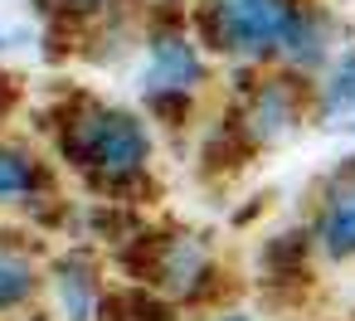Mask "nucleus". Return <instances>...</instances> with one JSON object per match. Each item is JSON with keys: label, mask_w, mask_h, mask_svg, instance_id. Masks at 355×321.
<instances>
[{"label": "nucleus", "mask_w": 355, "mask_h": 321, "mask_svg": "<svg viewBox=\"0 0 355 321\" xmlns=\"http://www.w3.org/2000/svg\"><path fill=\"white\" fill-rule=\"evenodd\" d=\"M0 107H6V78H0Z\"/></svg>", "instance_id": "nucleus-14"}, {"label": "nucleus", "mask_w": 355, "mask_h": 321, "mask_svg": "<svg viewBox=\"0 0 355 321\" xmlns=\"http://www.w3.org/2000/svg\"><path fill=\"white\" fill-rule=\"evenodd\" d=\"M229 122L248 151H272V146L292 141L311 122V78H302L282 64L258 69L253 83H239V107Z\"/></svg>", "instance_id": "nucleus-4"}, {"label": "nucleus", "mask_w": 355, "mask_h": 321, "mask_svg": "<svg viewBox=\"0 0 355 321\" xmlns=\"http://www.w3.org/2000/svg\"><path fill=\"white\" fill-rule=\"evenodd\" d=\"M302 0H200L190 20L205 49L234 69H272L292 35Z\"/></svg>", "instance_id": "nucleus-3"}, {"label": "nucleus", "mask_w": 355, "mask_h": 321, "mask_svg": "<svg viewBox=\"0 0 355 321\" xmlns=\"http://www.w3.org/2000/svg\"><path fill=\"white\" fill-rule=\"evenodd\" d=\"M336 49H340V44H336V20H331L321 6L302 0V10H297V20H292V35H287L277 64L292 69V73H302V78H316V73L331 64Z\"/></svg>", "instance_id": "nucleus-8"}, {"label": "nucleus", "mask_w": 355, "mask_h": 321, "mask_svg": "<svg viewBox=\"0 0 355 321\" xmlns=\"http://www.w3.org/2000/svg\"><path fill=\"white\" fill-rule=\"evenodd\" d=\"M44 185V166L20 151V146H0V200H25V195H40Z\"/></svg>", "instance_id": "nucleus-11"}, {"label": "nucleus", "mask_w": 355, "mask_h": 321, "mask_svg": "<svg viewBox=\"0 0 355 321\" xmlns=\"http://www.w3.org/2000/svg\"><path fill=\"white\" fill-rule=\"evenodd\" d=\"M0 49H6V35H0Z\"/></svg>", "instance_id": "nucleus-15"}, {"label": "nucleus", "mask_w": 355, "mask_h": 321, "mask_svg": "<svg viewBox=\"0 0 355 321\" xmlns=\"http://www.w3.org/2000/svg\"><path fill=\"white\" fill-rule=\"evenodd\" d=\"M205 321H258L248 306H224V311H214V316H205Z\"/></svg>", "instance_id": "nucleus-13"}, {"label": "nucleus", "mask_w": 355, "mask_h": 321, "mask_svg": "<svg viewBox=\"0 0 355 321\" xmlns=\"http://www.w3.org/2000/svg\"><path fill=\"white\" fill-rule=\"evenodd\" d=\"M35 292H40V263L30 258V248L0 238V316L35 302Z\"/></svg>", "instance_id": "nucleus-10"}, {"label": "nucleus", "mask_w": 355, "mask_h": 321, "mask_svg": "<svg viewBox=\"0 0 355 321\" xmlns=\"http://www.w3.org/2000/svg\"><path fill=\"white\" fill-rule=\"evenodd\" d=\"M141 248H146V268H141L146 287H156L175 306H205L224 292L219 253H214L209 234H195V229L146 234Z\"/></svg>", "instance_id": "nucleus-5"}, {"label": "nucleus", "mask_w": 355, "mask_h": 321, "mask_svg": "<svg viewBox=\"0 0 355 321\" xmlns=\"http://www.w3.org/2000/svg\"><path fill=\"white\" fill-rule=\"evenodd\" d=\"M54 297H59V316L64 321H103L107 297H103V277L98 263L88 253H64L54 268Z\"/></svg>", "instance_id": "nucleus-9"}, {"label": "nucleus", "mask_w": 355, "mask_h": 321, "mask_svg": "<svg viewBox=\"0 0 355 321\" xmlns=\"http://www.w3.org/2000/svg\"><path fill=\"white\" fill-rule=\"evenodd\" d=\"M209 73H214V54L205 49L190 10L180 6H161L146 15V30H141V103L146 112L180 132L195 112V98L209 88Z\"/></svg>", "instance_id": "nucleus-2"}, {"label": "nucleus", "mask_w": 355, "mask_h": 321, "mask_svg": "<svg viewBox=\"0 0 355 321\" xmlns=\"http://www.w3.org/2000/svg\"><path fill=\"white\" fill-rule=\"evenodd\" d=\"M107 6H112V0H59V10H73V15H98Z\"/></svg>", "instance_id": "nucleus-12"}, {"label": "nucleus", "mask_w": 355, "mask_h": 321, "mask_svg": "<svg viewBox=\"0 0 355 321\" xmlns=\"http://www.w3.org/2000/svg\"><path fill=\"white\" fill-rule=\"evenodd\" d=\"M59 146L73 171L88 175V185L107 195H132L151 185V161H156V137L151 122L132 107L83 98L59 127Z\"/></svg>", "instance_id": "nucleus-1"}, {"label": "nucleus", "mask_w": 355, "mask_h": 321, "mask_svg": "<svg viewBox=\"0 0 355 321\" xmlns=\"http://www.w3.org/2000/svg\"><path fill=\"white\" fill-rule=\"evenodd\" d=\"M311 243L326 263H355V156H345L316 190L311 209Z\"/></svg>", "instance_id": "nucleus-6"}, {"label": "nucleus", "mask_w": 355, "mask_h": 321, "mask_svg": "<svg viewBox=\"0 0 355 321\" xmlns=\"http://www.w3.org/2000/svg\"><path fill=\"white\" fill-rule=\"evenodd\" d=\"M311 122L321 132L355 137V40H345L311 78Z\"/></svg>", "instance_id": "nucleus-7"}]
</instances>
